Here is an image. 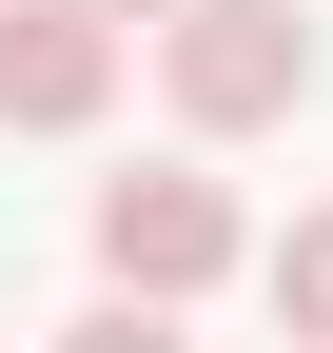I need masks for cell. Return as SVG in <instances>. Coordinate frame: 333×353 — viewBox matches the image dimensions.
<instances>
[{
  "instance_id": "6da1fadb",
  "label": "cell",
  "mask_w": 333,
  "mask_h": 353,
  "mask_svg": "<svg viewBox=\"0 0 333 353\" xmlns=\"http://www.w3.org/2000/svg\"><path fill=\"white\" fill-rule=\"evenodd\" d=\"M157 79H177L196 138H275V118H314V20L294 0H177L157 20Z\"/></svg>"
},
{
  "instance_id": "7a4b0ae2",
  "label": "cell",
  "mask_w": 333,
  "mask_h": 353,
  "mask_svg": "<svg viewBox=\"0 0 333 353\" xmlns=\"http://www.w3.org/2000/svg\"><path fill=\"white\" fill-rule=\"evenodd\" d=\"M235 255H255V216H235V176H196V157H138V176H98V275L118 294H216Z\"/></svg>"
},
{
  "instance_id": "3957f363",
  "label": "cell",
  "mask_w": 333,
  "mask_h": 353,
  "mask_svg": "<svg viewBox=\"0 0 333 353\" xmlns=\"http://www.w3.org/2000/svg\"><path fill=\"white\" fill-rule=\"evenodd\" d=\"M118 59H138V20H98V0H0V138H78Z\"/></svg>"
},
{
  "instance_id": "277c9868",
  "label": "cell",
  "mask_w": 333,
  "mask_h": 353,
  "mask_svg": "<svg viewBox=\"0 0 333 353\" xmlns=\"http://www.w3.org/2000/svg\"><path fill=\"white\" fill-rule=\"evenodd\" d=\"M255 275H275V314H294V353H333V196H314L294 236L255 255Z\"/></svg>"
},
{
  "instance_id": "5b68a950",
  "label": "cell",
  "mask_w": 333,
  "mask_h": 353,
  "mask_svg": "<svg viewBox=\"0 0 333 353\" xmlns=\"http://www.w3.org/2000/svg\"><path fill=\"white\" fill-rule=\"evenodd\" d=\"M59 353H196V334H177V314H157V294H118V314H78Z\"/></svg>"
},
{
  "instance_id": "8992f818",
  "label": "cell",
  "mask_w": 333,
  "mask_h": 353,
  "mask_svg": "<svg viewBox=\"0 0 333 353\" xmlns=\"http://www.w3.org/2000/svg\"><path fill=\"white\" fill-rule=\"evenodd\" d=\"M98 20H177V0H98Z\"/></svg>"
}]
</instances>
